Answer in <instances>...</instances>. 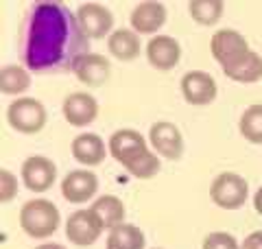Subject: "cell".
Instances as JSON below:
<instances>
[{"instance_id": "cell-1", "label": "cell", "mask_w": 262, "mask_h": 249, "mask_svg": "<svg viewBox=\"0 0 262 249\" xmlns=\"http://www.w3.org/2000/svg\"><path fill=\"white\" fill-rule=\"evenodd\" d=\"M88 53V35L70 7L63 3L31 5L22 31V59L31 72H75Z\"/></svg>"}, {"instance_id": "cell-2", "label": "cell", "mask_w": 262, "mask_h": 249, "mask_svg": "<svg viewBox=\"0 0 262 249\" xmlns=\"http://www.w3.org/2000/svg\"><path fill=\"white\" fill-rule=\"evenodd\" d=\"M107 149L114 160L125 166L129 175H134L138 179H151L162 169L158 153L146 147V140L136 129L114 131L107 142Z\"/></svg>"}, {"instance_id": "cell-3", "label": "cell", "mask_w": 262, "mask_h": 249, "mask_svg": "<svg viewBox=\"0 0 262 249\" xmlns=\"http://www.w3.org/2000/svg\"><path fill=\"white\" fill-rule=\"evenodd\" d=\"M61 223L59 208L48 199H29L20 208V227L31 238L53 236Z\"/></svg>"}, {"instance_id": "cell-4", "label": "cell", "mask_w": 262, "mask_h": 249, "mask_svg": "<svg viewBox=\"0 0 262 249\" xmlns=\"http://www.w3.org/2000/svg\"><path fill=\"white\" fill-rule=\"evenodd\" d=\"M48 120L46 107L31 96H18L7 107V122L20 134H39Z\"/></svg>"}, {"instance_id": "cell-5", "label": "cell", "mask_w": 262, "mask_h": 249, "mask_svg": "<svg viewBox=\"0 0 262 249\" xmlns=\"http://www.w3.org/2000/svg\"><path fill=\"white\" fill-rule=\"evenodd\" d=\"M210 199L223 210H238L249 199V184L238 173L225 171L214 177L210 186Z\"/></svg>"}, {"instance_id": "cell-6", "label": "cell", "mask_w": 262, "mask_h": 249, "mask_svg": "<svg viewBox=\"0 0 262 249\" xmlns=\"http://www.w3.org/2000/svg\"><path fill=\"white\" fill-rule=\"evenodd\" d=\"M20 177L31 193H46L57 179V166L46 155H31L22 162Z\"/></svg>"}, {"instance_id": "cell-7", "label": "cell", "mask_w": 262, "mask_h": 249, "mask_svg": "<svg viewBox=\"0 0 262 249\" xmlns=\"http://www.w3.org/2000/svg\"><path fill=\"white\" fill-rule=\"evenodd\" d=\"M182 94H184V101L188 105H194V107H203V105H210L212 101L216 98L219 94V86L214 77L206 70H190L182 77Z\"/></svg>"}, {"instance_id": "cell-8", "label": "cell", "mask_w": 262, "mask_h": 249, "mask_svg": "<svg viewBox=\"0 0 262 249\" xmlns=\"http://www.w3.org/2000/svg\"><path fill=\"white\" fill-rule=\"evenodd\" d=\"M149 142L153 151L166 160H179L184 153V136L175 122H153L149 129Z\"/></svg>"}, {"instance_id": "cell-9", "label": "cell", "mask_w": 262, "mask_h": 249, "mask_svg": "<svg viewBox=\"0 0 262 249\" xmlns=\"http://www.w3.org/2000/svg\"><path fill=\"white\" fill-rule=\"evenodd\" d=\"M77 20L81 29L88 35V39H101L105 35H112L114 29V13L101 3H83L79 5Z\"/></svg>"}, {"instance_id": "cell-10", "label": "cell", "mask_w": 262, "mask_h": 249, "mask_svg": "<svg viewBox=\"0 0 262 249\" xmlns=\"http://www.w3.org/2000/svg\"><path fill=\"white\" fill-rule=\"evenodd\" d=\"M210 51H212V57H214L221 64V68H223V66L232 64L236 57L245 55L247 51H251V48L243 33L234 31V29H219L210 39Z\"/></svg>"}, {"instance_id": "cell-11", "label": "cell", "mask_w": 262, "mask_h": 249, "mask_svg": "<svg viewBox=\"0 0 262 249\" xmlns=\"http://www.w3.org/2000/svg\"><path fill=\"white\" fill-rule=\"evenodd\" d=\"M101 234H103L101 223L96 221V217L90 210H77L66 221V236L77 247L94 245Z\"/></svg>"}, {"instance_id": "cell-12", "label": "cell", "mask_w": 262, "mask_h": 249, "mask_svg": "<svg viewBox=\"0 0 262 249\" xmlns=\"http://www.w3.org/2000/svg\"><path fill=\"white\" fill-rule=\"evenodd\" d=\"M63 118L72 127H88L98 116V103L92 94L88 92H72L63 98L61 105Z\"/></svg>"}, {"instance_id": "cell-13", "label": "cell", "mask_w": 262, "mask_h": 249, "mask_svg": "<svg viewBox=\"0 0 262 249\" xmlns=\"http://www.w3.org/2000/svg\"><path fill=\"white\" fill-rule=\"evenodd\" d=\"M146 59L158 70H173L182 59V46L170 35H155L146 42Z\"/></svg>"}, {"instance_id": "cell-14", "label": "cell", "mask_w": 262, "mask_h": 249, "mask_svg": "<svg viewBox=\"0 0 262 249\" xmlns=\"http://www.w3.org/2000/svg\"><path fill=\"white\" fill-rule=\"evenodd\" d=\"M98 190V177L88 169L70 171L61 181V195L70 203H83Z\"/></svg>"}, {"instance_id": "cell-15", "label": "cell", "mask_w": 262, "mask_h": 249, "mask_svg": "<svg viewBox=\"0 0 262 249\" xmlns=\"http://www.w3.org/2000/svg\"><path fill=\"white\" fill-rule=\"evenodd\" d=\"M129 22L138 35H153L166 24V7L162 3H153V0L138 3L129 15Z\"/></svg>"}, {"instance_id": "cell-16", "label": "cell", "mask_w": 262, "mask_h": 249, "mask_svg": "<svg viewBox=\"0 0 262 249\" xmlns=\"http://www.w3.org/2000/svg\"><path fill=\"white\" fill-rule=\"evenodd\" d=\"M72 157L83 164V166H96L103 164L105 155H107L110 149L105 147L103 138L98 134H92V131H85V134H79L75 140H72Z\"/></svg>"}, {"instance_id": "cell-17", "label": "cell", "mask_w": 262, "mask_h": 249, "mask_svg": "<svg viewBox=\"0 0 262 249\" xmlns=\"http://www.w3.org/2000/svg\"><path fill=\"white\" fill-rule=\"evenodd\" d=\"M77 79L88 88H101L112 74V64L98 53H88L75 68Z\"/></svg>"}, {"instance_id": "cell-18", "label": "cell", "mask_w": 262, "mask_h": 249, "mask_svg": "<svg viewBox=\"0 0 262 249\" xmlns=\"http://www.w3.org/2000/svg\"><path fill=\"white\" fill-rule=\"evenodd\" d=\"M223 72L227 79L236 83H256L262 79V57L253 51L236 57L232 64L223 66Z\"/></svg>"}, {"instance_id": "cell-19", "label": "cell", "mask_w": 262, "mask_h": 249, "mask_svg": "<svg viewBox=\"0 0 262 249\" xmlns=\"http://www.w3.org/2000/svg\"><path fill=\"white\" fill-rule=\"evenodd\" d=\"M90 212L96 217L103 230H110V232L114 227L122 225V221H125V203L114 195H103L94 199L92 205H90Z\"/></svg>"}, {"instance_id": "cell-20", "label": "cell", "mask_w": 262, "mask_h": 249, "mask_svg": "<svg viewBox=\"0 0 262 249\" xmlns=\"http://www.w3.org/2000/svg\"><path fill=\"white\" fill-rule=\"evenodd\" d=\"M110 55L120 61H134L140 55V35L134 29H116L107 37Z\"/></svg>"}, {"instance_id": "cell-21", "label": "cell", "mask_w": 262, "mask_h": 249, "mask_svg": "<svg viewBox=\"0 0 262 249\" xmlns=\"http://www.w3.org/2000/svg\"><path fill=\"white\" fill-rule=\"evenodd\" d=\"M146 236L140 227L122 223L107 234V249H144Z\"/></svg>"}, {"instance_id": "cell-22", "label": "cell", "mask_w": 262, "mask_h": 249, "mask_svg": "<svg viewBox=\"0 0 262 249\" xmlns=\"http://www.w3.org/2000/svg\"><path fill=\"white\" fill-rule=\"evenodd\" d=\"M223 11H225L223 0H190L188 3V13L201 27L216 24L221 20V15H223Z\"/></svg>"}, {"instance_id": "cell-23", "label": "cell", "mask_w": 262, "mask_h": 249, "mask_svg": "<svg viewBox=\"0 0 262 249\" xmlns=\"http://www.w3.org/2000/svg\"><path fill=\"white\" fill-rule=\"evenodd\" d=\"M31 88V77L22 66H3L0 68V92L3 94H24Z\"/></svg>"}, {"instance_id": "cell-24", "label": "cell", "mask_w": 262, "mask_h": 249, "mask_svg": "<svg viewBox=\"0 0 262 249\" xmlns=\"http://www.w3.org/2000/svg\"><path fill=\"white\" fill-rule=\"evenodd\" d=\"M241 136L251 144H262V105H249L238 120Z\"/></svg>"}, {"instance_id": "cell-25", "label": "cell", "mask_w": 262, "mask_h": 249, "mask_svg": "<svg viewBox=\"0 0 262 249\" xmlns=\"http://www.w3.org/2000/svg\"><path fill=\"white\" fill-rule=\"evenodd\" d=\"M201 249H241V247L236 243V238L227 234V232H212V234L203 238Z\"/></svg>"}, {"instance_id": "cell-26", "label": "cell", "mask_w": 262, "mask_h": 249, "mask_svg": "<svg viewBox=\"0 0 262 249\" xmlns=\"http://www.w3.org/2000/svg\"><path fill=\"white\" fill-rule=\"evenodd\" d=\"M18 195V177L11 171L0 169V201L9 203Z\"/></svg>"}, {"instance_id": "cell-27", "label": "cell", "mask_w": 262, "mask_h": 249, "mask_svg": "<svg viewBox=\"0 0 262 249\" xmlns=\"http://www.w3.org/2000/svg\"><path fill=\"white\" fill-rule=\"evenodd\" d=\"M241 249H262V232H251V234L243 240Z\"/></svg>"}, {"instance_id": "cell-28", "label": "cell", "mask_w": 262, "mask_h": 249, "mask_svg": "<svg viewBox=\"0 0 262 249\" xmlns=\"http://www.w3.org/2000/svg\"><path fill=\"white\" fill-rule=\"evenodd\" d=\"M253 208H256L258 214H262V186L256 190V195H253Z\"/></svg>"}, {"instance_id": "cell-29", "label": "cell", "mask_w": 262, "mask_h": 249, "mask_svg": "<svg viewBox=\"0 0 262 249\" xmlns=\"http://www.w3.org/2000/svg\"><path fill=\"white\" fill-rule=\"evenodd\" d=\"M35 249H66V247L59 245V243H44V245H39V247H35Z\"/></svg>"}]
</instances>
